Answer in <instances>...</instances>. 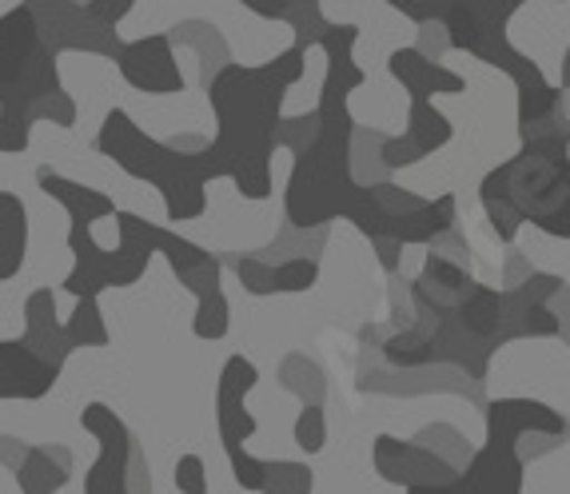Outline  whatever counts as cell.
<instances>
[{
    "label": "cell",
    "instance_id": "cell-1",
    "mask_svg": "<svg viewBox=\"0 0 570 494\" xmlns=\"http://www.w3.org/2000/svg\"><path fill=\"white\" fill-rule=\"evenodd\" d=\"M304 80V45H292L264 68L228 65L212 80L208 96L216 108L219 132L212 140L224 176L239 188L244 200L272 196V152L279 144V105L284 92Z\"/></svg>",
    "mask_w": 570,
    "mask_h": 494
},
{
    "label": "cell",
    "instance_id": "cell-2",
    "mask_svg": "<svg viewBox=\"0 0 570 494\" xmlns=\"http://www.w3.org/2000/svg\"><path fill=\"white\" fill-rule=\"evenodd\" d=\"M96 148L105 156H112L132 180L160 188L171 224L204 216V208H208L204 184L224 176V164H219L212 144L204 152H180L176 144H160L153 136H144L124 108H112L105 116V128L96 136Z\"/></svg>",
    "mask_w": 570,
    "mask_h": 494
},
{
    "label": "cell",
    "instance_id": "cell-3",
    "mask_svg": "<svg viewBox=\"0 0 570 494\" xmlns=\"http://www.w3.org/2000/svg\"><path fill=\"white\" fill-rule=\"evenodd\" d=\"M523 152L487 171L483 188L499 191L547 236L570 239V136H523Z\"/></svg>",
    "mask_w": 570,
    "mask_h": 494
},
{
    "label": "cell",
    "instance_id": "cell-4",
    "mask_svg": "<svg viewBox=\"0 0 570 494\" xmlns=\"http://www.w3.org/2000/svg\"><path fill=\"white\" fill-rule=\"evenodd\" d=\"M360 196L352 180V136L324 132L295 152L292 180H287V219L292 228H324L327 219L347 216Z\"/></svg>",
    "mask_w": 570,
    "mask_h": 494
},
{
    "label": "cell",
    "instance_id": "cell-5",
    "mask_svg": "<svg viewBox=\"0 0 570 494\" xmlns=\"http://www.w3.org/2000/svg\"><path fill=\"white\" fill-rule=\"evenodd\" d=\"M68 247L77 256V267L65 276V292L77 295V299L100 295L105 287H132L148 271V259H153V251L124 244V239L116 251H105L92 239V224H72L68 228Z\"/></svg>",
    "mask_w": 570,
    "mask_h": 494
},
{
    "label": "cell",
    "instance_id": "cell-6",
    "mask_svg": "<svg viewBox=\"0 0 570 494\" xmlns=\"http://www.w3.org/2000/svg\"><path fill=\"white\" fill-rule=\"evenodd\" d=\"M80 427L100 443V458L85 475V494H132L128 491V466H132L136 435L124 427V418L108 403H88L80 411Z\"/></svg>",
    "mask_w": 570,
    "mask_h": 494
},
{
    "label": "cell",
    "instance_id": "cell-7",
    "mask_svg": "<svg viewBox=\"0 0 570 494\" xmlns=\"http://www.w3.org/2000/svg\"><path fill=\"white\" fill-rule=\"evenodd\" d=\"M32 17H37L40 45L48 52H65V48H85V52H100V57H120V40L108 24L88 17V9L72 4V0H29Z\"/></svg>",
    "mask_w": 570,
    "mask_h": 494
},
{
    "label": "cell",
    "instance_id": "cell-8",
    "mask_svg": "<svg viewBox=\"0 0 570 494\" xmlns=\"http://www.w3.org/2000/svg\"><path fill=\"white\" fill-rule=\"evenodd\" d=\"M531 435L562 443L570 435V423L559 411H551L547 403H534V399H494L487 407V447L514 451Z\"/></svg>",
    "mask_w": 570,
    "mask_h": 494
},
{
    "label": "cell",
    "instance_id": "cell-9",
    "mask_svg": "<svg viewBox=\"0 0 570 494\" xmlns=\"http://www.w3.org/2000/svg\"><path fill=\"white\" fill-rule=\"evenodd\" d=\"M375 471H380L387 483L395 486H439V483H455L459 471L448 463V458H439L435 451H423L415 443H403L395 435H380L375 438Z\"/></svg>",
    "mask_w": 570,
    "mask_h": 494
},
{
    "label": "cell",
    "instance_id": "cell-10",
    "mask_svg": "<svg viewBox=\"0 0 570 494\" xmlns=\"http://www.w3.org/2000/svg\"><path fill=\"white\" fill-rule=\"evenodd\" d=\"M116 65H120V77L132 88H140V92L164 96L184 88V77L180 68H176V57H171L168 37H144L132 40V45H124Z\"/></svg>",
    "mask_w": 570,
    "mask_h": 494
},
{
    "label": "cell",
    "instance_id": "cell-11",
    "mask_svg": "<svg viewBox=\"0 0 570 494\" xmlns=\"http://www.w3.org/2000/svg\"><path fill=\"white\" fill-rule=\"evenodd\" d=\"M57 375L24 339H0V399H40Z\"/></svg>",
    "mask_w": 570,
    "mask_h": 494
},
{
    "label": "cell",
    "instance_id": "cell-12",
    "mask_svg": "<svg viewBox=\"0 0 570 494\" xmlns=\"http://www.w3.org/2000/svg\"><path fill=\"white\" fill-rule=\"evenodd\" d=\"M523 466L527 458L511 447H483L466 471H459V494H523Z\"/></svg>",
    "mask_w": 570,
    "mask_h": 494
},
{
    "label": "cell",
    "instance_id": "cell-13",
    "mask_svg": "<svg viewBox=\"0 0 570 494\" xmlns=\"http://www.w3.org/2000/svg\"><path fill=\"white\" fill-rule=\"evenodd\" d=\"M475 279L466 276V267L455 259L431 251L428 264H423V276L415 279V299L423 307H431L435 315H455L466 304V295L475 292Z\"/></svg>",
    "mask_w": 570,
    "mask_h": 494
},
{
    "label": "cell",
    "instance_id": "cell-14",
    "mask_svg": "<svg viewBox=\"0 0 570 494\" xmlns=\"http://www.w3.org/2000/svg\"><path fill=\"white\" fill-rule=\"evenodd\" d=\"M40 52V29L32 17V4H17L0 17V92L24 77V68Z\"/></svg>",
    "mask_w": 570,
    "mask_h": 494
},
{
    "label": "cell",
    "instance_id": "cell-15",
    "mask_svg": "<svg viewBox=\"0 0 570 494\" xmlns=\"http://www.w3.org/2000/svg\"><path fill=\"white\" fill-rule=\"evenodd\" d=\"M391 77L400 80L403 88L411 92V100H431V96H455L466 88L463 77H455L451 68L435 65V60H428L419 48H395L387 60Z\"/></svg>",
    "mask_w": 570,
    "mask_h": 494
},
{
    "label": "cell",
    "instance_id": "cell-16",
    "mask_svg": "<svg viewBox=\"0 0 570 494\" xmlns=\"http://www.w3.org/2000/svg\"><path fill=\"white\" fill-rule=\"evenodd\" d=\"M37 184L45 196H52L57 204H65L72 224H96V219L105 216H116V204L108 200L105 191L88 188V184H77V180H65L57 176L52 168H37Z\"/></svg>",
    "mask_w": 570,
    "mask_h": 494
},
{
    "label": "cell",
    "instance_id": "cell-17",
    "mask_svg": "<svg viewBox=\"0 0 570 494\" xmlns=\"http://www.w3.org/2000/svg\"><path fill=\"white\" fill-rule=\"evenodd\" d=\"M29 247V211L12 191H0V284L12 279Z\"/></svg>",
    "mask_w": 570,
    "mask_h": 494
},
{
    "label": "cell",
    "instance_id": "cell-18",
    "mask_svg": "<svg viewBox=\"0 0 570 494\" xmlns=\"http://www.w3.org/2000/svg\"><path fill=\"white\" fill-rule=\"evenodd\" d=\"M407 136L419 144V152L431 156L439 148H448L455 128L443 112H439L431 100H411V112H407Z\"/></svg>",
    "mask_w": 570,
    "mask_h": 494
},
{
    "label": "cell",
    "instance_id": "cell-19",
    "mask_svg": "<svg viewBox=\"0 0 570 494\" xmlns=\"http://www.w3.org/2000/svg\"><path fill=\"white\" fill-rule=\"evenodd\" d=\"M68 475H72V471H65L45 447H32L29 458L20 463L17 483H20V494H57V491H65Z\"/></svg>",
    "mask_w": 570,
    "mask_h": 494
},
{
    "label": "cell",
    "instance_id": "cell-20",
    "mask_svg": "<svg viewBox=\"0 0 570 494\" xmlns=\"http://www.w3.org/2000/svg\"><path fill=\"white\" fill-rule=\"evenodd\" d=\"M216 423H219V438H224V451L244 447L247 438L256 435V418H252V411H247V403L239 395H219Z\"/></svg>",
    "mask_w": 570,
    "mask_h": 494
},
{
    "label": "cell",
    "instance_id": "cell-21",
    "mask_svg": "<svg viewBox=\"0 0 570 494\" xmlns=\"http://www.w3.org/2000/svg\"><path fill=\"white\" fill-rule=\"evenodd\" d=\"M68 339L72 347H108V327H105V315H100V304H96V295L88 299H77V312L68 319Z\"/></svg>",
    "mask_w": 570,
    "mask_h": 494
},
{
    "label": "cell",
    "instance_id": "cell-22",
    "mask_svg": "<svg viewBox=\"0 0 570 494\" xmlns=\"http://www.w3.org/2000/svg\"><path fill=\"white\" fill-rule=\"evenodd\" d=\"M228 319H232V307L228 299H224V292H208L200 295V307H196V324H191V332H196V339H224L228 335Z\"/></svg>",
    "mask_w": 570,
    "mask_h": 494
},
{
    "label": "cell",
    "instance_id": "cell-23",
    "mask_svg": "<svg viewBox=\"0 0 570 494\" xmlns=\"http://www.w3.org/2000/svg\"><path fill=\"white\" fill-rule=\"evenodd\" d=\"M479 196H483V211H487V219H491L494 236L503 239V244H514L519 228L527 224L523 211L514 208V204L507 200V196H499V191H491V188H479Z\"/></svg>",
    "mask_w": 570,
    "mask_h": 494
},
{
    "label": "cell",
    "instance_id": "cell-24",
    "mask_svg": "<svg viewBox=\"0 0 570 494\" xmlns=\"http://www.w3.org/2000/svg\"><path fill=\"white\" fill-rule=\"evenodd\" d=\"M315 475L304 463H267L264 494H312Z\"/></svg>",
    "mask_w": 570,
    "mask_h": 494
},
{
    "label": "cell",
    "instance_id": "cell-25",
    "mask_svg": "<svg viewBox=\"0 0 570 494\" xmlns=\"http://www.w3.org/2000/svg\"><path fill=\"white\" fill-rule=\"evenodd\" d=\"M24 343H29L32 352L40 355V359L48 363V367H65V359L72 352H77V347H72V339H68V327H40V332H24Z\"/></svg>",
    "mask_w": 570,
    "mask_h": 494
},
{
    "label": "cell",
    "instance_id": "cell-26",
    "mask_svg": "<svg viewBox=\"0 0 570 494\" xmlns=\"http://www.w3.org/2000/svg\"><path fill=\"white\" fill-rule=\"evenodd\" d=\"M295 447L307 451V455H320L327 443V418H324V407L320 403H307L304 411H299V418H295Z\"/></svg>",
    "mask_w": 570,
    "mask_h": 494
},
{
    "label": "cell",
    "instance_id": "cell-27",
    "mask_svg": "<svg viewBox=\"0 0 570 494\" xmlns=\"http://www.w3.org/2000/svg\"><path fill=\"white\" fill-rule=\"evenodd\" d=\"M287 24L299 32V40H295V45H304V48L307 45H320V40H324V32L332 29V24L320 17V0H292Z\"/></svg>",
    "mask_w": 570,
    "mask_h": 494
},
{
    "label": "cell",
    "instance_id": "cell-28",
    "mask_svg": "<svg viewBox=\"0 0 570 494\" xmlns=\"http://www.w3.org/2000/svg\"><path fill=\"white\" fill-rule=\"evenodd\" d=\"M259 383V370L252 359H244V355H232L228 363H224V370H219V395H239V399H247L252 391H256Z\"/></svg>",
    "mask_w": 570,
    "mask_h": 494
},
{
    "label": "cell",
    "instance_id": "cell-29",
    "mask_svg": "<svg viewBox=\"0 0 570 494\" xmlns=\"http://www.w3.org/2000/svg\"><path fill=\"white\" fill-rule=\"evenodd\" d=\"M320 279V264L312 256H295L276 264V292H312Z\"/></svg>",
    "mask_w": 570,
    "mask_h": 494
},
{
    "label": "cell",
    "instance_id": "cell-30",
    "mask_svg": "<svg viewBox=\"0 0 570 494\" xmlns=\"http://www.w3.org/2000/svg\"><path fill=\"white\" fill-rule=\"evenodd\" d=\"M387 359L395 363V367H419V363H431L435 355H431L428 335L407 332V335H395V339L387 343Z\"/></svg>",
    "mask_w": 570,
    "mask_h": 494
},
{
    "label": "cell",
    "instance_id": "cell-31",
    "mask_svg": "<svg viewBox=\"0 0 570 494\" xmlns=\"http://www.w3.org/2000/svg\"><path fill=\"white\" fill-rule=\"evenodd\" d=\"M29 120H52L57 128H72L77 124V108H72V100H68V92L60 88V92H48L40 96L37 105L29 108Z\"/></svg>",
    "mask_w": 570,
    "mask_h": 494
},
{
    "label": "cell",
    "instance_id": "cell-32",
    "mask_svg": "<svg viewBox=\"0 0 570 494\" xmlns=\"http://www.w3.org/2000/svg\"><path fill=\"white\" fill-rule=\"evenodd\" d=\"M236 271H239V284L252 295L276 292V264H267V259H259V256H244L236 264Z\"/></svg>",
    "mask_w": 570,
    "mask_h": 494
},
{
    "label": "cell",
    "instance_id": "cell-33",
    "mask_svg": "<svg viewBox=\"0 0 570 494\" xmlns=\"http://www.w3.org/2000/svg\"><path fill=\"white\" fill-rule=\"evenodd\" d=\"M228 463H232V475L244 491H264V475H267V463L252 458L244 447H228Z\"/></svg>",
    "mask_w": 570,
    "mask_h": 494
},
{
    "label": "cell",
    "instance_id": "cell-34",
    "mask_svg": "<svg viewBox=\"0 0 570 494\" xmlns=\"http://www.w3.org/2000/svg\"><path fill=\"white\" fill-rule=\"evenodd\" d=\"M40 327H57V299L48 287L29 295V304H24V332H40Z\"/></svg>",
    "mask_w": 570,
    "mask_h": 494
},
{
    "label": "cell",
    "instance_id": "cell-35",
    "mask_svg": "<svg viewBox=\"0 0 570 494\" xmlns=\"http://www.w3.org/2000/svg\"><path fill=\"white\" fill-rule=\"evenodd\" d=\"M380 160L387 164L391 171H400V168H411V164H419V160H428V156L419 152V144L403 132V136H395V140H383Z\"/></svg>",
    "mask_w": 570,
    "mask_h": 494
},
{
    "label": "cell",
    "instance_id": "cell-36",
    "mask_svg": "<svg viewBox=\"0 0 570 494\" xmlns=\"http://www.w3.org/2000/svg\"><path fill=\"white\" fill-rule=\"evenodd\" d=\"M176 279H180V284L188 287L196 299H200V295H208V292H216V287H219V256H208L204 264L188 267V271H180Z\"/></svg>",
    "mask_w": 570,
    "mask_h": 494
},
{
    "label": "cell",
    "instance_id": "cell-37",
    "mask_svg": "<svg viewBox=\"0 0 570 494\" xmlns=\"http://www.w3.org/2000/svg\"><path fill=\"white\" fill-rule=\"evenodd\" d=\"M176 491L208 494V471H204L200 455H180V463H176Z\"/></svg>",
    "mask_w": 570,
    "mask_h": 494
},
{
    "label": "cell",
    "instance_id": "cell-38",
    "mask_svg": "<svg viewBox=\"0 0 570 494\" xmlns=\"http://www.w3.org/2000/svg\"><path fill=\"white\" fill-rule=\"evenodd\" d=\"M391 9L411 17L415 24H428V20H443L448 12V0H387Z\"/></svg>",
    "mask_w": 570,
    "mask_h": 494
},
{
    "label": "cell",
    "instance_id": "cell-39",
    "mask_svg": "<svg viewBox=\"0 0 570 494\" xmlns=\"http://www.w3.org/2000/svg\"><path fill=\"white\" fill-rule=\"evenodd\" d=\"M32 136L29 120H17V116H0V152H24Z\"/></svg>",
    "mask_w": 570,
    "mask_h": 494
},
{
    "label": "cell",
    "instance_id": "cell-40",
    "mask_svg": "<svg viewBox=\"0 0 570 494\" xmlns=\"http://www.w3.org/2000/svg\"><path fill=\"white\" fill-rule=\"evenodd\" d=\"M132 4L136 0H85L88 17H96L100 24H108V29H116V24L132 12Z\"/></svg>",
    "mask_w": 570,
    "mask_h": 494
},
{
    "label": "cell",
    "instance_id": "cell-41",
    "mask_svg": "<svg viewBox=\"0 0 570 494\" xmlns=\"http://www.w3.org/2000/svg\"><path fill=\"white\" fill-rule=\"evenodd\" d=\"M128 491H132V494H153V471H148V458H144L140 443L132 447V466H128Z\"/></svg>",
    "mask_w": 570,
    "mask_h": 494
},
{
    "label": "cell",
    "instance_id": "cell-42",
    "mask_svg": "<svg viewBox=\"0 0 570 494\" xmlns=\"http://www.w3.org/2000/svg\"><path fill=\"white\" fill-rule=\"evenodd\" d=\"M29 443L24 438H17V435H0V463L9 466V471H20V463L29 458Z\"/></svg>",
    "mask_w": 570,
    "mask_h": 494
},
{
    "label": "cell",
    "instance_id": "cell-43",
    "mask_svg": "<svg viewBox=\"0 0 570 494\" xmlns=\"http://www.w3.org/2000/svg\"><path fill=\"white\" fill-rule=\"evenodd\" d=\"M239 4L264 20H287V12H292V0H239Z\"/></svg>",
    "mask_w": 570,
    "mask_h": 494
},
{
    "label": "cell",
    "instance_id": "cell-44",
    "mask_svg": "<svg viewBox=\"0 0 570 494\" xmlns=\"http://www.w3.org/2000/svg\"><path fill=\"white\" fill-rule=\"evenodd\" d=\"M45 451L52 458H57V463L65 466V471H72V455H68V447H60V443H45Z\"/></svg>",
    "mask_w": 570,
    "mask_h": 494
},
{
    "label": "cell",
    "instance_id": "cell-45",
    "mask_svg": "<svg viewBox=\"0 0 570 494\" xmlns=\"http://www.w3.org/2000/svg\"><path fill=\"white\" fill-rule=\"evenodd\" d=\"M407 494H459L455 483H439V486H411Z\"/></svg>",
    "mask_w": 570,
    "mask_h": 494
}]
</instances>
